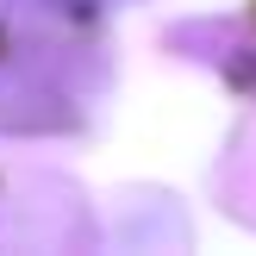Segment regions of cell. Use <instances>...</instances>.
I'll use <instances>...</instances> for the list:
<instances>
[{
  "label": "cell",
  "mask_w": 256,
  "mask_h": 256,
  "mask_svg": "<svg viewBox=\"0 0 256 256\" xmlns=\"http://www.w3.org/2000/svg\"><path fill=\"white\" fill-rule=\"evenodd\" d=\"M6 12H12V0H0V19H6Z\"/></svg>",
  "instance_id": "1"
},
{
  "label": "cell",
  "mask_w": 256,
  "mask_h": 256,
  "mask_svg": "<svg viewBox=\"0 0 256 256\" xmlns=\"http://www.w3.org/2000/svg\"><path fill=\"white\" fill-rule=\"evenodd\" d=\"M88 6H100V0H88Z\"/></svg>",
  "instance_id": "2"
}]
</instances>
